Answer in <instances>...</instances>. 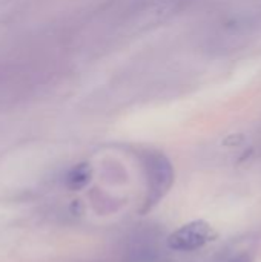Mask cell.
<instances>
[{"label":"cell","mask_w":261,"mask_h":262,"mask_svg":"<svg viewBox=\"0 0 261 262\" xmlns=\"http://www.w3.org/2000/svg\"><path fill=\"white\" fill-rule=\"evenodd\" d=\"M89 181H91V167L88 164H78V166H75L68 173V178H66V184L72 190L83 189Z\"/></svg>","instance_id":"cell-3"},{"label":"cell","mask_w":261,"mask_h":262,"mask_svg":"<svg viewBox=\"0 0 261 262\" xmlns=\"http://www.w3.org/2000/svg\"><path fill=\"white\" fill-rule=\"evenodd\" d=\"M229 262H251V259H249L248 255H238V256L232 258Z\"/></svg>","instance_id":"cell-4"},{"label":"cell","mask_w":261,"mask_h":262,"mask_svg":"<svg viewBox=\"0 0 261 262\" xmlns=\"http://www.w3.org/2000/svg\"><path fill=\"white\" fill-rule=\"evenodd\" d=\"M146 169L149 178V195L146 198L145 210L155 206L168 193L174 183V169L165 155L151 154L146 160Z\"/></svg>","instance_id":"cell-1"},{"label":"cell","mask_w":261,"mask_h":262,"mask_svg":"<svg viewBox=\"0 0 261 262\" xmlns=\"http://www.w3.org/2000/svg\"><path fill=\"white\" fill-rule=\"evenodd\" d=\"M214 229L206 221H192L175 230L168 238V246L171 250L175 252H192L202 249L208 243L214 241L215 238Z\"/></svg>","instance_id":"cell-2"}]
</instances>
